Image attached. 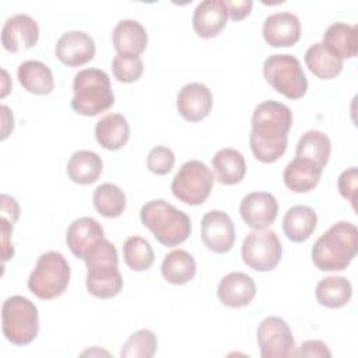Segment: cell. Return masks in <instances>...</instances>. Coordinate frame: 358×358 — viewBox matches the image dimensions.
<instances>
[{
	"label": "cell",
	"mask_w": 358,
	"mask_h": 358,
	"mask_svg": "<svg viewBox=\"0 0 358 358\" xmlns=\"http://www.w3.org/2000/svg\"><path fill=\"white\" fill-rule=\"evenodd\" d=\"M292 126L291 109L277 101L259 103L252 116L249 136L250 150L255 158L263 164L278 161L288 145V131Z\"/></svg>",
	"instance_id": "6da1fadb"
},
{
	"label": "cell",
	"mask_w": 358,
	"mask_h": 358,
	"mask_svg": "<svg viewBox=\"0 0 358 358\" xmlns=\"http://www.w3.org/2000/svg\"><path fill=\"white\" fill-rule=\"evenodd\" d=\"M358 250V229L348 221L331 225L312 248V262L322 271L345 270Z\"/></svg>",
	"instance_id": "7a4b0ae2"
},
{
	"label": "cell",
	"mask_w": 358,
	"mask_h": 358,
	"mask_svg": "<svg viewBox=\"0 0 358 358\" xmlns=\"http://www.w3.org/2000/svg\"><path fill=\"white\" fill-rule=\"evenodd\" d=\"M140 220L155 239L168 248L183 243L192 231L189 215L162 199L147 201L140 210Z\"/></svg>",
	"instance_id": "3957f363"
},
{
	"label": "cell",
	"mask_w": 358,
	"mask_h": 358,
	"mask_svg": "<svg viewBox=\"0 0 358 358\" xmlns=\"http://www.w3.org/2000/svg\"><path fill=\"white\" fill-rule=\"evenodd\" d=\"M87 264V291L99 299L116 296L123 288L119 256L115 245L103 239L84 260Z\"/></svg>",
	"instance_id": "277c9868"
},
{
	"label": "cell",
	"mask_w": 358,
	"mask_h": 358,
	"mask_svg": "<svg viewBox=\"0 0 358 358\" xmlns=\"http://www.w3.org/2000/svg\"><path fill=\"white\" fill-rule=\"evenodd\" d=\"M71 108L83 116H96L115 103L109 76L99 69L80 70L73 80Z\"/></svg>",
	"instance_id": "5b68a950"
},
{
	"label": "cell",
	"mask_w": 358,
	"mask_h": 358,
	"mask_svg": "<svg viewBox=\"0 0 358 358\" xmlns=\"http://www.w3.org/2000/svg\"><path fill=\"white\" fill-rule=\"evenodd\" d=\"M1 330L4 337L15 345H28L39 331L38 308L28 298L13 295L1 306Z\"/></svg>",
	"instance_id": "8992f818"
},
{
	"label": "cell",
	"mask_w": 358,
	"mask_h": 358,
	"mask_svg": "<svg viewBox=\"0 0 358 358\" xmlns=\"http://www.w3.org/2000/svg\"><path fill=\"white\" fill-rule=\"evenodd\" d=\"M70 282V266L66 257L55 250L41 255L28 277L29 291L39 299L60 296Z\"/></svg>",
	"instance_id": "52a82bcc"
},
{
	"label": "cell",
	"mask_w": 358,
	"mask_h": 358,
	"mask_svg": "<svg viewBox=\"0 0 358 358\" xmlns=\"http://www.w3.org/2000/svg\"><path fill=\"white\" fill-rule=\"evenodd\" d=\"M266 81L288 99H299L306 94L308 80L299 60L288 53L271 55L263 63Z\"/></svg>",
	"instance_id": "ba28073f"
},
{
	"label": "cell",
	"mask_w": 358,
	"mask_h": 358,
	"mask_svg": "<svg viewBox=\"0 0 358 358\" xmlns=\"http://www.w3.org/2000/svg\"><path fill=\"white\" fill-rule=\"evenodd\" d=\"M213 186L214 175L210 168L201 161L190 159L173 176L171 190L179 201L187 206H200L208 199Z\"/></svg>",
	"instance_id": "9c48e42d"
},
{
	"label": "cell",
	"mask_w": 358,
	"mask_h": 358,
	"mask_svg": "<svg viewBox=\"0 0 358 358\" xmlns=\"http://www.w3.org/2000/svg\"><path fill=\"white\" fill-rule=\"evenodd\" d=\"M281 242L271 229H255L242 243V260L256 271H271L281 260Z\"/></svg>",
	"instance_id": "30bf717a"
},
{
	"label": "cell",
	"mask_w": 358,
	"mask_h": 358,
	"mask_svg": "<svg viewBox=\"0 0 358 358\" xmlns=\"http://www.w3.org/2000/svg\"><path fill=\"white\" fill-rule=\"evenodd\" d=\"M262 358L294 357L295 341L288 323L278 316L264 317L257 327Z\"/></svg>",
	"instance_id": "8fae6325"
},
{
	"label": "cell",
	"mask_w": 358,
	"mask_h": 358,
	"mask_svg": "<svg viewBox=\"0 0 358 358\" xmlns=\"http://www.w3.org/2000/svg\"><path fill=\"white\" fill-rule=\"evenodd\" d=\"M201 241L214 253H227L235 243V227L231 217L221 210H211L201 218Z\"/></svg>",
	"instance_id": "7c38bea8"
},
{
	"label": "cell",
	"mask_w": 358,
	"mask_h": 358,
	"mask_svg": "<svg viewBox=\"0 0 358 358\" xmlns=\"http://www.w3.org/2000/svg\"><path fill=\"white\" fill-rule=\"evenodd\" d=\"M38 38V22L28 14H14L8 17L1 28V45L11 53L34 48Z\"/></svg>",
	"instance_id": "4fadbf2b"
},
{
	"label": "cell",
	"mask_w": 358,
	"mask_h": 358,
	"mask_svg": "<svg viewBox=\"0 0 358 358\" xmlns=\"http://www.w3.org/2000/svg\"><path fill=\"white\" fill-rule=\"evenodd\" d=\"M102 225L92 217H81L74 220L66 232V243L70 252L85 260L90 253L105 239Z\"/></svg>",
	"instance_id": "5bb4252c"
},
{
	"label": "cell",
	"mask_w": 358,
	"mask_h": 358,
	"mask_svg": "<svg viewBox=\"0 0 358 358\" xmlns=\"http://www.w3.org/2000/svg\"><path fill=\"white\" fill-rule=\"evenodd\" d=\"M239 213L248 227L266 229L277 218L278 203L268 192H252L242 199Z\"/></svg>",
	"instance_id": "9a60e30c"
},
{
	"label": "cell",
	"mask_w": 358,
	"mask_h": 358,
	"mask_svg": "<svg viewBox=\"0 0 358 358\" xmlns=\"http://www.w3.org/2000/svg\"><path fill=\"white\" fill-rule=\"evenodd\" d=\"M95 42L84 31L64 32L56 42L55 55L66 66L78 67L91 62L95 56Z\"/></svg>",
	"instance_id": "2e32d148"
},
{
	"label": "cell",
	"mask_w": 358,
	"mask_h": 358,
	"mask_svg": "<svg viewBox=\"0 0 358 358\" xmlns=\"http://www.w3.org/2000/svg\"><path fill=\"white\" fill-rule=\"evenodd\" d=\"M213 94L201 83H190L182 87L176 95V109L187 122H200L210 115Z\"/></svg>",
	"instance_id": "e0dca14e"
},
{
	"label": "cell",
	"mask_w": 358,
	"mask_h": 358,
	"mask_svg": "<svg viewBox=\"0 0 358 358\" xmlns=\"http://www.w3.org/2000/svg\"><path fill=\"white\" fill-rule=\"evenodd\" d=\"M263 38L271 48L295 45L301 38L299 18L289 11L268 15L263 24Z\"/></svg>",
	"instance_id": "ac0fdd59"
},
{
	"label": "cell",
	"mask_w": 358,
	"mask_h": 358,
	"mask_svg": "<svg viewBox=\"0 0 358 358\" xmlns=\"http://www.w3.org/2000/svg\"><path fill=\"white\" fill-rule=\"evenodd\" d=\"M228 17L224 0H204L194 8L192 18L193 29L200 38H214L225 28Z\"/></svg>",
	"instance_id": "d6986e66"
},
{
	"label": "cell",
	"mask_w": 358,
	"mask_h": 358,
	"mask_svg": "<svg viewBox=\"0 0 358 358\" xmlns=\"http://www.w3.org/2000/svg\"><path fill=\"white\" fill-rule=\"evenodd\" d=\"M255 295L256 284L253 278L241 271L227 274L217 287L218 299L229 308H243L252 302Z\"/></svg>",
	"instance_id": "ffe728a7"
},
{
	"label": "cell",
	"mask_w": 358,
	"mask_h": 358,
	"mask_svg": "<svg viewBox=\"0 0 358 358\" xmlns=\"http://www.w3.org/2000/svg\"><path fill=\"white\" fill-rule=\"evenodd\" d=\"M323 166L315 161L295 157L284 169L282 179L285 186L295 193H306L313 190L322 176Z\"/></svg>",
	"instance_id": "44dd1931"
},
{
	"label": "cell",
	"mask_w": 358,
	"mask_h": 358,
	"mask_svg": "<svg viewBox=\"0 0 358 358\" xmlns=\"http://www.w3.org/2000/svg\"><path fill=\"white\" fill-rule=\"evenodd\" d=\"M96 141L109 151L123 148L130 138V126L127 119L120 113H108L95 124Z\"/></svg>",
	"instance_id": "7402d4cb"
},
{
	"label": "cell",
	"mask_w": 358,
	"mask_h": 358,
	"mask_svg": "<svg viewBox=\"0 0 358 358\" xmlns=\"http://www.w3.org/2000/svg\"><path fill=\"white\" fill-rule=\"evenodd\" d=\"M113 46L119 55H141L148 42L145 28L136 20H122L116 24L112 34Z\"/></svg>",
	"instance_id": "603a6c76"
},
{
	"label": "cell",
	"mask_w": 358,
	"mask_h": 358,
	"mask_svg": "<svg viewBox=\"0 0 358 358\" xmlns=\"http://www.w3.org/2000/svg\"><path fill=\"white\" fill-rule=\"evenodd\" d=\"M317 215L308 206H294L287 210L282 218V231L285 236L295 243L305 242L315 232Z\"/></svg>",
	"instance_id": "cb8c5ba5"
},
{
	"label": "cell",
	"mask_w": 358,
	"mask_h": 358,
	"mask_svg": "<svg viewBox=\"0 0 358 358\" xmlns=\"http://www.w3.org/2000/svg\"><path fill=\"white\" fill-rule=\"evenodd\" d=\"M322 43L338 59H351L357 56V25H348L345 22L331 24L323 34Z\"/></svg>",
	"instance_id": "d4e9b609"
},
{
	"label": "cell",
	"mask_w": 358,
	"mask_h": 358,
	"mask_svg": "<svg viewBox=\"0 0 358 358\" xmlns=\"http://www.w3.org/2000/svg\"><path fill=\"white\" fill-rule=\"evenodd\" d=\"M17 77L20 84L35 95H48L55 88V78L50 69L39 60L21 63L17 70Z\"/></svg>",
	"instance_id": "484cf974"
},
{
	"label": "cell",
	"mask_w": 358,
	"mask_h": 358,
	"mask_svg": "<svg viewBox=\"0 0 358 358\" xmlns=\"http://www.w3.org/2000/svg\"><path fill=\"white\" fill-rule=\"evenodd\" d=\"M103 169L101 157L88 150L76 151L67 162V176L78 185H91L98 180Z\"/></svg>",
	"instance_id": "4316f807"
},
{
	"label": "cell",
	"mask_w": 358,
	"mask_h": 358,
	"mask_svg": "<svg viewBox=\"0 0 358 358\" xmlns=\"http://www.w3.org/2000/svg\"><path fill=\"white\" fill-rule=\"evenodd\" d=\"M315 296L319 305L329 309H338L350 302L352 285L345 277L330 275L317 282Z\"/></svg>",
	"instance_id": "83f0119b"
},
{
	"label": "cell",
	"mask_w": 358,
	"mask_h": 358,
	"mask_svg": "<svg viewBox=\"0 0 358 358\" xmlns=\"http://www.w3.org/2000/svg\"><path fill=\"white\" fill-rule=\"evenodd\" d=\"M213 168L217 180L222 185H236L246 173V161L243 155L234 148L218 150L213 157Z\"/></svg>",
	"instance_id": "f1b7e54d"
},
{
	"label": "cell",
	"mask_w": 358,
	"mask_h": 358,
	"mask_svg": "<svg viewBox=\"0 0 358 358\" xmlns=\"http://www.w3.org/2000/svg\"><path fill=\"white\" fill-rule=\"evenodd\" d=\"M196 268L194 257L183 249H176L164 257L161 274L169 284L183 285L194 278Z\"/></svg>",
	"instance_id": "f546056e"
},
{
	"label": "cell",
	"mask_w": 358,
	"mask_h": 358,
	"mask_svg": "<svg viewBox=\"0 0 358 358\" xmlns=\"http://www.w3.org/2000/svg\"><path fill=\"white\" fill-rule=\"evenodd\" d=\"M308 69L322 80H330L343 70V60L333 55L322 42H316L305 52Z\"/></svg>",
	"instance_id": "4dcf8cb0"
},
{
	"label": "cell",
	"mask_w": 358,
	"mask_h": 358,
	"mask_svg": "<svg viewBox=\"0 0 358 358\" xmlns=\"http://www.w3.org/2000/svg\"><path fill=\"white\" fill-rule=\"evenodd\" d=\"M330 151L331 141L327 137V134L317 130H309L299 138L296 144L295 157L315 161L316 164L324 168L326 164L329 162Z\"/></svg>",
	"instance_id": "1f68e13d"
},
{
	"label": "cell",
	"mask_w": 358,
	"mask_h": 358,
	"mask_svg": "<svg viewBox=\"0 0 358 358\" xmlns=\"http://www.w3.org/2000/svg\"><path fill=\"white\" fill-rule=\"evenodd\" d=\"M92 201L96 211L106 218H116L126 208V194L113 183L99 185L94 190Z\"/></svg>",
	"instance_id": "d6a6232c"
},
{
	"label": "cell",
	"mask_w": 358,
	"mask_h": 358,
	"mask_svg": "<svg viewBox=\"0 0 358 358\" xmlns=\"http://www.w3.org/2000/svg\"><path fill=\"white\" fill-rule=\"evenodd\" d=\"M123 259L133 271H145L154 263V250L147 239L130 236L123 245Z\"/></svg>",
	"instance_id": "836d02e7"
},
{
	"label": "cell",
	"mask_w": 358,
	"mask_h": 358,
	"mask_svg": "<svg viewBox=\"0 0 358 358\" xmlns=\"http://www.w3.org/2000/svg\"><path fill=\"white\" fill-rule=\"evenodd\" d=\"M157 336L148 329H141L130 334L120 350L122 358H151L157 351Z\"/></svg>",
	"instance_id": "e575fe53"
},
{
	"label": "cell",
	"mask_w": 358,
	"mask_h": 358,
	"mask_svg": "<svg viewBox=\"0 0 358 358\" xmlns=\"http://www.w3.org/2000/svg\"><path fill=\"white\" fill-rule=\"evenodd\" d=\"M144 70L143 60L140 56L133 55H116L112 60V73L115 78L120 83H134L137 81Z\"/></svg>",
	"instance_id": "d590c367"
},
{
	"label": "cell",
	"mask_w": 358,
	"mask_h": 358,
	"mask_svg": "<svg viewBox=\"0 0 358 358\" xmlns=\"http://www.w3.org/2000/svg\"><path fill=\"white\" fill-rule=\"evenodd\" d=\"M175 164V154L165 145L154 147L147 157V168L155 175H166L172 171Z\"/></svg>",
	"instance_id": "8d00e7d4"
},
{
	"label": "cell",
	"mask_w": 358,
	"mask_h": 358,
	"mask_svg": "<svg viewBox=\"0 0 358 358\" xmlns=\"http://www.w3.org/2000/svg\"><path fill=\"white\" fill-rule=\"evenodd\" d=\"M357 185H358V169L357 166H351L341 172L337 180V187L340 194L347 199L352 207L355 208L357 201Z\"/></svg>",
	"instance_id": "74e56055"
},
{
	"label": "cell",
	"mask_w": 358,
	"mask_h": 358,
	"mask_svg": "<svg viewBox=\"0 0 358 358\" xmlns=\"http://www.w3.org/2000/svg\"><path fill=\"white\" fill-rule=\"evenodd\" d=\"M11 234H13V222L1 215L0 220V236H1V259L3 263L13 259L14 256V246L11 243Z\"/></svg>",
	"instance_id": "f35d334b"
},
{
	"label": "cell",
	"mask_w": 358,
	"mask_h": 358,
	"mask_svg": "<svg viewBox=\"0 0 358 358\" xmlns=\"http://www.w3.org/2000/svg\"><path fill=\"white\" fill-rule=\"evenodd\" d=\"M294 357H331V352L323 341L306 340L301 344L298 351H294Z\"/></svg>",
	"instance_id": "ab89813d"
},
{
	"label": "cell",
	"mask_w": 358,
	"mask_h": 358,
	"mask_svg": "<svg viewBox=\"0 0 358 358\" xmlns=\"http://www.w3.org/2000/svg\"><path fill=\"white\" fill-rule=\"evenodd\" d=\"M227 8H228V15L234 21H241L246 18L253 7L252 0H232V1H225Z\"/></svg>",
	"instance_id": "60d3db41"
},
{
	"label": "cell",
	"mask_w": 358,
	"mask_h": 358,
	"mask_svg": "<svg viewBox=\"0 0 358 358\" xmlns=\"http://www.w3.org/2000/svg\"><path fill=\"white\" fill-rule=\"evenodd\" d=\"M0 200H1V215L8 218L14 224L20 217V206L17 200L8 194H1Z\"/></svg>",
	"instance_id": "b9f144b4"
},
{
	"label": "cell",
	"mask_w": 358,
	"mask_h": 358,
	"mask_svg": "<svg viewBox=\"0 0 358 358\" xmlns=\"http://www.w3.org/2000/svg\"><path fill=\"white\" fill-rule=\"evenodd\" d=\"M1 119H3V124H1V140H6L7 136L13 131L14 129V117L11 110L8 109V106L1 105Z\"/></svg>",
	"instance_id": "7bdbcfd3"
}]
</instances>
